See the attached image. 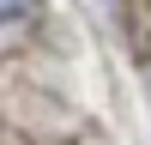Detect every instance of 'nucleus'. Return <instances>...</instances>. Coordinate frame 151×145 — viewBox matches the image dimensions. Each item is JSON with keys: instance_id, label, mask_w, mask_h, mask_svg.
I'll list each match as a JSON object with an SVG mask.
<instances>
[{"instance_id": "nucleus-1", "label": "nucleus", "mask_w": 151, "mask_h": 145, "mask_svg": "<svg viewBox=\"0 0 151 145\" xmlns=\"http://www.w3.org/2000/svg\"><path fill=\"white\" fill-rule=\"evenodd\" d=\"M30 12V0H0V18H24Z\"/></svg>"}]
</instances>
